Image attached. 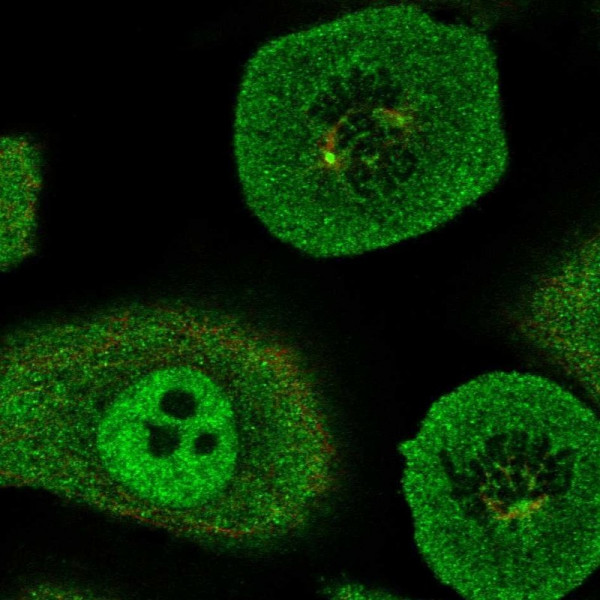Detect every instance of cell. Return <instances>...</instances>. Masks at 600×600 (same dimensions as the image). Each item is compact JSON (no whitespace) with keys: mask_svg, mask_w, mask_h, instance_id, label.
<instances>
[{"mask_svg":"<svg viewBox=\"0 0 600 600\" xmlns=\"http://www.w3.org/2000/svg\"><path fill=\"white\" fill-rule=\"evenodd\" d=\"M233 149L246 205L300 252L339 258L422 236L508 168L495 50L407 3L276 36L244 67Z\"/></svg>","mask_w":600,"mask_h":600,"instance_id":"1","label":"cell"},{"mask_svg":"<svg viewBox=\"0 0 600 600\" xmlns=\"http://www.w3.org/2000/svg\"><path fill=\"white\" fill-rule=\"evenodd\" d=\"M416 547L469 600H558L600 564V422L558 383L494 371L399 445Z\"/></svg>","mask_w":600,"mask_h":600,"instance_id":"2","label":"cell"}]
</instances>
